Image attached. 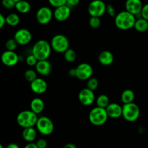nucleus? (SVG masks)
Returning <instances> with one entry per match:
<instances>
[{"mask_svg":"<svg viewBox=\"0 0 148 148\" xmlns=\"http://www.w3.org/2000/svg\"><path fill=\"white\" fill-rule=\"evenodd\" d=\"M137 20L136 16L127 11H121L115 17L114 23L117 28L121 30H127L134 27Z\"/></svg>","mask_w":148,"mask_h":148,"instance_id":"nucleus-1","label":"nucleus"},{"mask_svg":"<svg viewBox=\"0 0 148 148\" xmlns=\"http://www.w3.org/2000/svg\"><path fill=\"white\" fill-rule=\"evenodd\" d=\"M51 43L45 40H39L32 47L31 53L38 61L47 60L51 53Z\"/></svg>","mask_w":148,"mask_h":148,"instance_id":"nucleus-2","label":"nucleus"},{"mask_svg":"<svg viewBox=\"0 0 148 148\" xmlns=\"http://www.w3.org/2000/svg\"><path fill=\"white\" fill-rule=\"evenodd\" d=\"M38 116L31 110H25L18 114L17 116V123L23 129L34 127L37 123Z\"/></svg>","mask_w":148,"mask_h":148,"instance_id":"nucleus-3","label":"nucleus"},{"mask_svg":"<svg viewBox=\"0 0 148 148\" xmlns=\"http://www.w3.org/2000/svg\"><path fill=\"white\" fill-rule=\"evenodd\" d=\"M89 121L94 126H102L106 124L108 119L106 108L95 107L92 108L88 115Z\"/></svg>","mask_w":148,"mask_h":148,"instance_id":"nucleus-4","label":"nucleus"},{"mask_svg":"<svg viewBox=\"0 0 148 148\" xmlns=\"http://www.w3.org/2000/svg\"><path fill=\"white\" fill-rule=\"evenodd\" d=\"M52 50L59 53H64L69 49V41L63 34L55 35L51 40Z\"/></svg>","mask_w":148,"mask_h":148,"instance_id":"nucleus-5","label":"nucleus"},{"mask_svg":"<svg viewBox=\"0 0 148 148\" xmlns=\"http://www.w3.org/2000/svg\"><path fill=\"white\" fill-rule=\"evenodd\" d=\"M140 116V109L138 105L134 103L124 104L122 106V116L129 122H134Z\"/></svg>","mask_w":148,"mask_h":148,"instance_id":"nucleus-6","label":"nucleus"},{"mask_svg":"<svg viewBox=\"0 0 148 148\" xmlns=\"http://www.w3.org/2000/svg\"><path fill=\"white\" fill-rule=\"evenodd\" d=\"M37 131L44 136H49L53 133L54 130V124L52 120L47 116L38 117L36 124Z\"/></svg>","mask_w":148,"mask_h":148,"instance_id":"nucleus-7","label":"nucleus"},{"mask_svg":"<svg viewBox=\"0 0 148 148\" xmlns=\"http://www.w3.org/2000/svg\"><path fill=\"white\" fill-rule=\"evenodd\" d=\"M107 5L102 0H92L88 7V11L91 17H101L106 12Z\"/></svg>","mask_w":148,"mask_h":148,"instance_id":"nucleus-8","label":"nucleus"},{"mask_svg":"<svg viewBox=\"0 0 148 148\" xmlns=\"http://www.w3.org/2000/svg\"><path fill=\"white\" fill-rule=\"evenodd\" d=\"M76 77L80 80H88L92 77L93 68L88 63H81L76 68Z\"/></svg>","mask_w":148,"mask_h":148,"instance_id":"nucleus-9","label":"nucleus"},{"mask_svg":"<svg viewBox=\"0 0 148 148\" xmlns=\"http://www.w3.org/2000/svg\"><path fill=\"white\" fill-rule=\"evenodd\" d=\"M37 22L40 25H47L53 17V12L49 7H42L38 10L36 14Z\"/></svg>","mask_w":148,"mask_h":148,"instance_id":"nucleus-10","label":"nucleus"},{"mask_svg":"<svg viewBox=\"0 0 148 148\" xmlns=\"http://www.w3.org/2000/svg\"><path fill=\"white\" fill-rule=\"evenodd\" d=\"M78 99L80 103L85 106H90L96 100L93 91L85 88L81 90L78 94Z\"/></svg>","mask_w":148,"mask_h":148,"instance_id":"nucleus-11","label":"nucleus"},{"mask_svg":"<svg viewBox=\"0 0 148 148\" xmlns=\"http://www.w3.org/2000/svg\"><path fill=\"white\" fill-rule=\"evenodd\" d=\"M14 40L18 45L25 46L30 43L33 38L31 32L26 28H21L17 30L14 35Z\"/></svg>","mask_w":148,"mask_h":148,"instance_id":"nucleus-12","label":"nucleus"},{"mask_svg":"<svg viewBox=\"0 0 148 148\" xmlns=\"http://www.w3.org/2000/svg\"><path fill=\"white\" fill-rule=\"evenodd\" d=\"M1 62L7 66H14L18 64L20 56L15 51H7L3 52L1 56Z\"/></svg>","mask_w":148,"mask_h":148,"instance_id":"nucleus-13","label":"nucleus"},{"mask_svg":"<svg viewBox=\"0 0 148 148\" xmlns=\"http://www.w3.org/2000/svg\"><path fill=\"white\" fill-rule=\"evenodd\" d=\"M30 89L32 92L37 95H42L45 93L48 89V84L46 80L42 78L38 77L32 82H30Z\"/></svg>","mask_w":148,"mask_h":148,"instance_id":"nucleus-14","label":"nucleus"},{"mask_svg":"<svg viewBox=\"0 0 148 148\" xmlns=\"http://www.w3.org/2000/svg\"><path fill=\"white\" fill-rule=\"evenodd\" d=\"M71 14V8L66 5L55 8L53 11V17L59 22L66 21L69 19Z\"/></svg>","mask_w":148,"mask_h":148,"instance_id":"nucleus-15","label":"nucleus"},{"mask_svg":"<svg viewBox=\"0 0 148 148\" xmlns=\"http://www.w3.org/2000/svg\"><path fill=\"white\" fill-rule=\"evenodd\" d=\"M143 7V4L141 0H127L125 2L126 11L135 16L140 14Z\"/></svg>","mask_w":148,"mask_h":148,"instance_id":"nucleus-16","label":"nucleus"},{"mask_svg":"<svg viewBox=\"0 0 148 148\" xmlns=\"http://www.w3.org/2000/svg\"><path fill=\"white\" fill-rule=\"evenodd\" d=\"M35 68H36V71L37 72V73L43 77L50 75L52 70L51 64L48 59L47 60L38 61Z\"/></svg>","mask_w":148,"mask_h":148,"instance_id":"nucleus-17","label":"nucleus"},{"mask_svg":"<svg viewBox=\"0 0 148 148\" xmlns=\"http://www.w3.org/2000/svg\"><path fill=\"white\" fill-rule=\"evenodd\" d=\"M106 110L108 118L119 119L122 116V106L116 103H111Z\"/></svg>","mask_w":148,"mask_h":148,"instance_id":"nucleus-18","label":"nucleus"},{"mask_svg":"<svg viewBox=\"0 0 148 148\" xmlns=\"http://www.w3.org/2000/svg\"><path fill=\"white\" fill-rule=\"evenodd\" d=\"M98 62L101 65L105 66H110L114 61V56L112 52L110 51H103L98 55Z\"/></svg>","mask_w":148,"mask_h":148,"instance_id":"nucleus-19","label":"nucleus"},{"mask_svg":"<svg viewBox=\"0 0 148 148\" xmlns=\"http://www.w3.org/2000/svg\"><path fill=\"white\" fill-rule=\"evenodd\" d=\"M37 130L34 127H29V128L23 129L22 136L25 141L27 143H34L37 137Z\"/></svg>","mask_w":148,"mask_h":148,"instance_id":"nucleus-20","label":"nucleus"},{"mask_svg":"<svg viewBox=\"0 0 148 148\" xmlns=\"http://www.w3.org/2000/svg\"><path fill=\"white\" fill-rule=\"evenodd\" d=\"M30 110L37 115L41 114L45 108V103L40 98H35L31 101L30 104Z\"/></svg>","mask_w":148,"mask_h":148,"instance_id":"nucleus-21","label":"nucleus"},{"mask_svg":"<svg viewBox=\"0 0 148 148\" xmlns=\"http://www.w3.org/2000/svg\"><path fill=\"white\" fill-rule=\"evenodd\" d=\"M134 98H135V95L134 91L132 90L127 89L121 92V101L123 103V105L134 103Z\"/></svg>","mask_w":148,"mask_h":148,"instance_id":"nucleus-22","label":"nucleus"},{"mask_svg":"<svg viewBox=\"0 0 148 148\" xmlns=\"http://www.w3.org/2000/svg\"><path fill=\"white\" fill-rule=\"evenodd\" d=\"M15 9L18 12L21 13V14H27L30 11L31 5L26 0H23V1L16 3Z\"/></svg>","mask_w":148,"mask_h":148,"instance_id":"nucleus-23","label":"nucleus"},{"mask_svg":"<svg viewBox=\"0 0 148 148\" xmlns=\"http://www.w3.org/2000/svg\"><path fill=\"white\" fill-rule=\"evenodd\" d=\"M134 28L137 31L140 32V33H144L148 30V21L145 20L143 17L137 19L134 24Z\"/></svg>","mask_w":148,"mask_h":148,"instance_id":"nucleus-24","label":"nucleus"},{"mask_svg":"<svg viewBox=\"0 0 148 148\" xmlns=\"http://www.w3.org/2000/svg\"><path fill=\"white\" fill-rule=\"evenodd\" d=\"M95 102H96L97 106L103 108H106L111 103L108 96L105 94H101L98 95L96 98Z\"/></svg>","mask_w":148,"mask_h":148,"instance_id":"nucleus-25","label":"nucleus"},{"mask_svg":"<svg viewBox=\"0 0 148 148\" xmlns=\"http://www.w3.org/2000/svg\"><path fill=\"white\" fill-rule=\"evenodd\" d=\"M6 21H7V25L11 27H15L18 25L20 22V16L16 13H10L6 17Z\"/></svg>","mask_w":148,"mask_h":148,"instance_id":"nucleus-26","label":"nucleus"},{"mask_svg":"<svg viewBox=\"0 0 148 148\" xmlns=\"http://www.w3.org/2000/svg\"><path fill=\"white\" fill-rule=\"evenodd\" d=\"M64 58L65 61L69 62V63L73 62L76 60L77 53L74 49L69 48V49L64 53Z\"/></svg>","mask_w":148,"mask_h":148,"instance_id":"nucleus-27","label":"nucleus"},{"mask_svg":"<svg viewBox=\"0 0 148 148\" xmlns=\"http://www.w3.org/2000/svg\"><path fill=\"white\" fill-rule=\"evenodd\" d=\"M37 72L34 69H29L25 71L24 74V77H25V79L29 82H32L33 81H34L35 79H37L38 77H37Z\"/></svg>","mask_w":148,"mask_h":148,"instance_id":"nucleus-28","label":"nucleus"},{"mask_svg":"<svg viewBox=\"0 0 148 148\" xmlns=\"http://www.w3.org/2000/svg\"><path fill=\"white\" fill-rule=\"evenodd\" d=\"M98 85H99V82H98V79L95 77H91L88 80H87V88H88L90 90L94 91L98 88Z\"/></svg>","mask_w":148,"mask_h":148,"instance_id":"nucleus-29","label":"nucleus"},{"mask_svg":"<svg viewBox=\"0 0 148 148\" xmlns=\"http://www.w3.org/2000/svg\"><path fill=\"white\" fill-rule=\"evenodd\" d=\"M18 46V43H17L14 38H10L6 41L5 48L7 51H14L17 49Z\"/></svg>","mask_w":148,"mask_h":148,"instance_id":"nucleus-30","label":"nucleus"},{"mask_svg":"<svg viewBox=\"0 0 148 148\" xmlns=\"http://www.w3.org/2000/svg\"><path fill=\"white\" fill-rule=\"evenodd\" d=\"M101 21L100 17H91L89 20V25L91 28L97 29L101 26Z\"/></svg>","mask_w":148,"mask_h":148,"instance_id":"nucleus-31","label":"nucleus"},{"mask_svg":"<svg viewBox=\"0 0 148 148\" xmlns=\"http://www.w3.org/2000/svg\"><path fill=\"white\" fill-rule=\"evenodd\" d=\"M38 62V59H36V58L32 54V53L31 54L28 55V56L26 57V59H25L26 64H27V65H28L29 66H36V65L37 64Z\"/></svg>","mask_w":148,"mask_h":148,"instance_id":"nucleus-32","label":"nucleus"},{"mask_svg":"<svg viewBox=\"0 0 148 148\" xmlns=\"http://www.w3.org/2000/svg\"><path fill=\"white\" fill-rule=\"evenodd\" d=\"M1 4L4 8L7 10H12L13 8H15L16 2L14 0H1Z\"/></svg>","mask_w":148,"mask_h":148,"instance_id":"nucleus-33","label":"nucleus"},{"mask_svg":"<svg viewBox=\"0 0 148 148\" xmlns=\"http://www.w3.org/2000/svg\"><path fill=\"white\" fill-rule=\"evenodd\" d=\"M48 1L49 4L55 8L66 4V0H48Z\"/></svg>","mask_w":148,"mask_h":148,"instance_id":"nucleus-34","label":"nucleus"},{"mask_svg":"<svg viewBox=\"0 0 148 148\" xmlns=\"http://www.w3.org/2000/svg\"><path fill=\"white\" fill-rule=\"evenodd\" d=\"M106 12L108 13V14L109 16L112 17H115L116 16V9L112 4H108L106 7Z\"/></svg>","mask_w":148,"mask_h":148,"instance_id":"nucleus-35","label":"nucleus"},{"mask_svg":"<svg viewBox=\"0 0 148 148\" xmlns=\"http://www.w3.org/2000/svg\"><path fill=\"white\" fill-rule=\"evenodd\" d=\"M140 15H141V17H143V19L148 21V4L143 5Z\"/></svg>","mask_w":148,"mask_h":148,"instance_id":"nucleus-36","label":"nucleus"},{"mask_svg":"<svg viewBox=\"0 0 148 148\" xmlns=\"http://www.w3.org/2000/svg\"><path fill=\"white\" fill-rule=\"evenodd\" d=\"M36 145L38 148H46L48 146V143L44 139H39L36 143Z\"/></svg>","mask_w":148,"mask_h":148,"instance_id":"nucleus-37","label":"nucleus"},{"mask_svg":"<svg viewBox=\"0 0 148 148\" xmlns=\"http://www.w3.org/2000/svg\"><path fill=\"white\" fill-rule=\"evenodd\" d=\"M79 1L80 0H66V5L69 6L70 8H72V7L78 5Z\"/></svg>","mask_w":148,"mask_h":148,"instance_id":"nucleus-38","label":"nucleus"},{"mask_svg":"<svg viewBox=\"0 0 148 148\" xmlns=\"http://www.w3.org/2000/svg\"><path fill=\"white\" fill-rule=\"evenodd\" d=\"M7 24L6 17H4L2 14H0V28H2Z\"/></svg>","mask_w":148,"mask_h":148,"instance_id":"nucleus-39","label":"nucleus"},{"mask_svg":"<svg viewBox=\"0 0 148 148\" xmlns=\"http://www.w3.org/2000/svg\"><path fill=\"white\" fill-rule=\"evenodd\" d=\"M68 74H69V76L71 77H76V69L75 68H72L69 70L68 72Z\"/></svg>","mask_w":148,"mask_h":148,"instance_id":"nucleus-40","label":"nucleus"},{"mask_svg":"<svg viewBox=\"0 0 148 148\" xmlns=\"http://www.w3.org/2000/svg\"><path fill=\"white\" fill-rule=\"evenodd\" d=\"M5 148H20V146H19L17 143H12L7 145L5 147Z\"/></svg>","mask_w":148,"mask_h":148,"instance_id":"nucleus-41","label":"nucleus"},{"mask_svg":"<svg viewBox=\"0 0 148 148\" xmlns=\"http://www.w3.org/2000/svg\"><path fill=\"white\" fill-rule=\"evenodd\" d=\"M24 148H38L36 145V144L35 143H27L25 146Z\"/></svg>","mask_w":148,"mask_h":148,"instance_id":"nucleus-42","label":"nucleus"},{"mask_svg":"<svg viewBox=\"0 0 148 148\" xmlns=\"http://www.w3.org/2000/svg\"><path fill=\"white\" fill-rule=\"evenodd\" d=\"M63 148H77V146L76 145L74 144V143H66V144H65L64 145Z\"/></svg>","mask_w":148,"mask_h":148,"instance_id":"nucleus-43","label":"nucleus"},{"mask_svg":"<svg viewBox=\"0 0 148 148\" xmlns=\"http://www.w3.org/2000/svg\"><path fill=\"white\" fill-rule=\"evenodd\" d=\"M14 1H15L16 3L17 2H19V1H23V0H14Z\"/></svg>","mask_w":148,"mask_h":148,"instance_id":"nucleus-44","label":"nucleus"},{"mask_svg":"<svg viewBox=\"0 0 148 148\" xmlns=\"http://www.w3.org/2000/svg\"><path fill=\"white\" fill-rule=\"evenodd\" d=\"M0 148H5V147H4V146H3L2 144H0Z\"/></svg>","mask_w":148,"mask_h":148,"instance_id":"nucleus-45","label":"nucleus"}]
</instances>
